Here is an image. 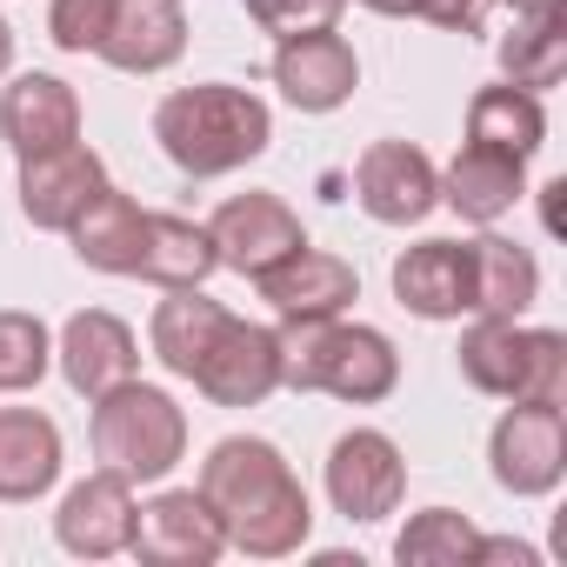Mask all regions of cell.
<instances>
[{"label":"cell","instance_id":"obj_1","mask_svg":"<svg viewBox=\"0 0 567 567\" xmlns=\"http://www.w3.org/2000/svg\"><path fill=\"white\" fill-rule=\"evenodd\" d=\"M200 494L227 527V547L254 554V560H288L308 547L315 534V501L301 487V474L288 467L274 441L260 434H227L207 447L200 461Z\"/></svg>","mask_w":567,"mask_h":567},{"label":"cell","instance_id":"obj_2","mask_svg":"<svg viewBox=\"0 0 567 567\" xmlns=\"http://www.w3.org/2000/svg\"><path fill=\"white\" fill-rule=\"evenodd\" d=\"M154 141H161V154H167L181 174L220 181V174H234V167H247V161L267 154L274 114H267L260 94H247V87H234V81H200V87L161 94V107H154Z\"/></svg>","mask_w":567,"mask_h":567},{"label":"cell","instance_id":"obj_3","mask_svg":"<svg viewBox=\"0 0 567 567\" xmlns=\"http://www.w3.org/2000/svg\"><path fill=\"white\" fill-rule=\"evenodd\" d=\"M280 388L374 408L401 388V354L368 321H280Z\"/></svg>","mask_w":567,"mask_h":567},{"label":"cell","instance_id":"obj_4","mask_svg":"<svg viewBox=\"0 0 567 567\" xmlns=\"http://www.w3.org/2000/svg\"><path fill=\"white\" fill-rule=\"evenodd\" d=\"M187 454V414L167 388L154 381H121L94 401V461L114 467L121 481L147 487V481H167Z\"/></svg>","mask_w":567,"mask_h":567},{"label":"cell","instance_id":"obj_5","mask_svg":"<svg viewBox=\"0 0 567 567\" xmlns=\"http://www.w3.org/2000/svg\"><path fill=\"white\" fill-rule=\"evenodd\" d=\"M461 381L494 401H560L567 394V334L474 315V328L461 334Z\"/></svg>","mask_w":567,"mask_h":567},{"label":"cell","instance_id":"obj_6","mask_svg":"<svg viewBox=\"0 0 567 567\" xmlns=\"http://www.w3.org/2000/svg\"><path fill=\"white\" fill-rule=\"evenodd\" d=\"M487 467L514 501H540L567 481V414L560 401H507L487 434Z\"/></svg>","mask_w":567,"mask_h":567},{"label":"cell","instance_id":"obj_7","mask_svg":"<svg viewBox=\"0 0 567 567\" xmlns=\"http://www.w3.org/2000/svg\"><path fill=\"white\" fill-rule=\"evenodd\" d=\"M127 554L147 560V567H214L227 554V527H220V514L207 507L200 487H161L154 501L134 507Z\"/></svg>","mask_w":567,"mask_h":567},{"label":"cell","instance_id":"obj_8","mask_svg":"<svg viewBox=\"0 0 567 567\" xmlns=\"http://www.w3.org/2000/svg\"><path fill=\"white\" fill-rule=\"evenodd\" d=\"M321 481H328L334 514H348V520H388V514L401 507V494H408V461H401L394 434H381V427H348V434L328 447Z\"/></svg>","mask_w":567,"mask_h":567},{"label":"cell","instance_id":"obj_9","mask_svg":"<svg viewBox=\"0 0 567 567\" xmlns=\"http://www.w3.org/2000/svg\"><path fill=\"white\" fill-rule=\"evenodd\" d=\"M274 87L301 114H334L361 87V54L341 28H308V34H280L274 48Z\"/></svg>","mask_w":567,"mask_h":567},{"label":"cell","instance_id":"obj_10","mask_svg":"<svg viewBox=\"0 0 567 567\" xmlns=\"http://www.w3.org/2000/svg\"><path fill=\"white\" fill-rule=\"evenodd\" d=\"M354 200L381 227H421L441 207V167L414 141H374L354 161Z\"/></svg>","mask_w":567,"mask_h":567},{"label":"cell","instance_id":"obj_11","mask_svg":"<svg viewBox=\"0 0 567 567\" xmlns=\"http://www.w3.org/2000/svg\"><path fill=\"white\" fill-rule=\"evenodd\" d=\"M194 388L214 408H260L280 388V328H260V321L227 315L220 334H214V348L194 368Z\"/></svg>","mask_w":567,"mask_h":567},{"label":"cell","instance_id":"obj_12","mask_svg":"<svg viewBox=\"0 0 567 567\" xmlns=\"http://www.w3.org/2000/svg\"><path fill=\"white\" fill-rule=\"evenodd\" d=\"M207 234H214V254H220V267H234V274H267L274 260H288L295 247H308V227H301V214L280 200V194H234V200H220L214 214H207Z\"/></svg>","mask_w":567,"mask_h":567},{"label":"cell","instance_id":"obj_13","mask_svg":"<svg viewBox=\"0 0 567 567\" xmlns=\"http://www.w3.org/2000/svg\"><path fill=\"white\" fill-rule=\"evenodd\" d=\"M254 288L280 321H334L361 301V274H354V260H341L328 247H295L288 260L254 274Z\"/></svg>","mask_w":567,"mask_h":567},{"label":"cell","instance_id":"obj_14","mask_svg":"<svg viewBox=\"0 0 567 567\" xmlns=\"http://www.w3.org/2000/svg\"><path fill=\"white\" fill-rule=\"evenodd\" d=\"M134 481H121L114 467H94L87 481H74L61 494V514H54V540L74 554V560H114L127 554L134 540Z\"/></svg>","mask_w":567,"mask_h":567},{"label":"cell","instance_id":"obj_15","mask_svg":"<svg viewBox=\"0 0 567 567\" xmlns=\"http://www.w3.org/2000/svg\"><path fill=\"white\" fill-rule=\"evenodd\" d=\"M54 368L68 374V388H74L81 401H101L107 388H121V381L141 374V341H134V328H127L121 315L81 308V315L54 334Z\"/></svg>","mask_w":567,"mask_h":567},{"label":"cell","instance_id":"obj_16","mask_svg":"<svg viewBox=\"0 0 567 567\" xmlns=\"http://www.w3.org/2000/svg\"><path fill=\"white\" fill-rule=\"evenodd\" d=\"M394 301L421 321L474 315V247L467 240H421L394 260Z\"/></svg>","mask_w":567,"mask_h":567},{"label":"cell","instance_id":"obj_17","mask_svg":"<svg viewBox=\"0 0 567 567\" xmlns=\"http://www.w3.org/2000/svg\"><path fill=\"white\" fill-rule=\"evenodd\" d=\"M0 141L21 161L81 141V94L61 74H14L0 87Z\"/></svg>","mask_w":567,"mask_h":567},{"label":"cell","instance_id":"obj_18","mask_svg":"<svg viewBox=\"0 0 567 567\" xmlns=\"http://www.w3.org/2000/svg\"><path fill=\"white\" fill-rule=\"evenodd\" d=\"M101 187H107V161L94 147H81V141L21 161V214L34 227H48V234H68Z\"/></svg>","mask_w":567,"mask_h":567},{"label":"cell","instance_id":"obj_19","mask_svg":"<svg viewBox=\"0 0 567 567\" xmlns=\"http://www.w3.org/2000/svg\"><path fill=\"white\" fill-rule=\"evenodd\" d=\"M187 54V8L181 0H114V28L101 61L114 74H167Z\"/></svg>","mask_w":567,"mask_h":567},{"label":"cell","instance_id":"obj_20","mask_svg":"<svg viewBox=\"0 0 567 567\" xmlns=\"http://www.w3.org/2000/svg\"><path fill=\"white\" fill-rule=\"evenodd\" d=\"M527 194V161L467 141L447 167H441V207H454L474 227H494L501 214H514V200Z\"/></svg>","mask_w":567,"mask_h":567},{"label":"cell","instance_id":"obj_21","mask_svg":"<svg viewBox=\"0 0 567 567\" xmlns=\"http://www.w3.org/2000/svg\"><path fill=\"white\" fill-rule=\"evenodd\" d=\"M61 427L41 408H0V501H41L61 481Z\"/></svg>","mask_w":567,"mask_h":567},{"label":"cell","instance_id":"obj_22","mask_svg":"<svg viewBox=\"0 0 567 567\" xmlns=\"http://www.w3.org/2000/svg\"><path fill=\"white\" fill-rule=\"evenodd\" d=\"M68 240H74L81 267H94V274H134L141 267V247H147V207L107 181L81 207V220L68 227Z\"/></svg>","mask_w":567,"mask_h":567},{"label":"cell","instance_id":"obj_23","mask_svg":"<svg viewBox=\"0 0 567 567\" xmlns=\"http://www.w3.org/2000/svg\"><path fill=\"white\" fill-rule=\"evenodd\" d=\"M467 247H474V315L520 321L540 301V260H534V247H520L507 234H474Z\"/></svg>","mask_w":567,"mask_h":567},{"label":"cell","instance_id":"obj_24","mask_svg":"<svg viewBox=\"0 0 567 567\" xmlns=\"http://www.w3.org/2000/svg\"><path fill=\"white\" fill-rule=\"evenodd\" d=\"M161 295H167V301H161V308H154V321H147L154 361H161L167 374L194 381L200 354L214 348V334H220V321H227V308H220L214 295H200V288H161Z\"/></svg>","mask_w":567,"mask_h":567},{"label":"cell","instance_id":"obj_25","mask_svg":"<svg viewBox=\"0 0 567 567\" xmlns=\"http://www.w3.org/2000/svg\"><path fill=\"white\" fill-rule=\"evenodd\" d=\"M220 267L214 254V234L207 220H187V214H147V247H141V280L154 288H207V274Z\"/></svg>","mask_w":567,"mask_h":567},{"label":"cell","instance_id":"obj_26","mask_svg":"<svg viewBox=\"0 0 567 567\" xmlns=\"http://www.w3.org/2000/svg\"><path fill=\"white\" fill-rule=\"evenodd\" d=\"M467 141L534 161V154L547 147V107H540V94H527V87H514V81L481 87V94L467 101Z\"/></svg>","mask_w":567,"mask_h":567},{"label":"cell","instance_id":"obj_27","mask_svg":"<svg viewBox=\"0 0 567 567\" xmlns=\"http://www.w3.org/2000/svg\"><path fill=\"white\" fill-rule=\"evenodd\" d=\"M501 74L527 94L560 87V74H567V14L560 8L514 14V34H501Z\"/></svg>","mask_w":567,"mask_h":567},{"label":"cell","instance_id":"obj_28","mask_svg":"<svg viewBox=\"0 0 567 567\" xmlns=\"http://www.w3.org/2000/svg\"><path fill=\"white\" fill-rule=\"evenodd\" d=\"M474 540H481V527H474L467 514H454V507H421V514L401 527L394 560H401V567H474Z\"/></svg>","mask_w":567,"mask_h":567},{"label":"cell","instance_id":"obj_29","mask_svg":"<svg viewBox=\"0 0 567 567\" xmlns=\"http://www.w3.org/2000/svg\"><path fill=\"white\" fill-rule=\"evenodd\" d=\"M54 368V334L28 308H0V394H28Z\"/></svg>","mask_w":567,"mask_h":567},{"label":"cell","instance_id":"obj_30","mask_svg":"<svg viewBox=\"0 0 567 567\" xmlns=\"http://www.w3.org/2000/svg\"><path fill=\"white\" fill-rule=\"evenodd\" d=\"M114 28V0H54L48 8V41L61 54H101Z\"/></svg>","mask_w":567,"mask_h":567},{"label":"cell","instance_id":"obj_31","mask_svg":"<svg viewBox=\"0 0 567 567\" xmlns=\"http://www.w3.org/2000/svg\"><path fill=\"white\" fill-rule=\"evenodd\" d=\"M348 14V0H247V21L260 34H308V28H334Z\"/></svg>","mask_w":567,"mask_h":567},{"label":"cell","instance_id":"obj_32","mask_svg":"<svg viewBox=\"0 0 567 567\" xmlns=\"http://www.w3.org/2000/svg\"><path fill=\"white\" fill-rule=\"evenodd\" d=\"M494 14V0H421V21L447 28V34H481Z\"/></svg>","mask_w":567,"mask_h":567},{"label":"cell","instance_id":"obj_33","mask_svg":"<svg viewBox=\"0 0 567 567\" xmlns=\"http://www.w3.org/2000/svg\"><path fill=\"white\" fill-rule=\"evenodd\" d=\"M474 567H540V547L507 540V534H481L474 540Z\"/></svg>","mask_w":567,"mask_h":567},{"label":"cell","instance_id":"obj_34","mask_svg":"<svg viewBox=\"0 0 567 567\" xmlns=\"http://www.w3.org/2000/svg\"><path fill=\"white\" fill-rule=\"evenodd\" d=\"M368 14H388V21H408V14H421V0H361Z\"/></svg>","mask_w":567,"mask_h":567},{"label":"cell","instance_id":"obj_35","mask_svg":"<svg viewBox=\"0 0 567 567\" xmlns=\"http://www.w3.org/2000/svg\"><path fill=\"white\" fill-rule=\"evenodd\" d=\"M494 8H514V14H540V8H560V0H494Z\"/></svg>","mask_w":567,"mask_h":567},{"label":"cell","instance_id":"obj_36","mask_svg":"<svg viewBox=\"0 0 567 567\" xmlns=\"http://www.w3.org/2000/svg\"><path fill=\"white\" fill-rule=\"evenodd\" d=\"M8 68H14V28L0 21V74H8Z\"/></svg>","mask_w":567,"mask_h":567}]
</instances>
